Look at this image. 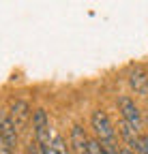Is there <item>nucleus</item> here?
<instances>
[{
	"label": "nucleus",
	"mask_w": 148,
	"mask_h": 154,
	"mask_svg": "<svg viewBox=\"0 0 148 154\" xmlns=\"http://www.w3.org/2000/svg\"><path fill=\"white\" fill-rule=\"evenodd\" d=\"M120 154H135V152L129 150V148H120Z\"/></svg>",
	"instance_id": "nucleus-13"
},
{
	"label": "nucleus",
	"mask_w": 148,
	"mask_h": 154,
	"mask_svg": "<svg viewBox=\"0 0 148 154\" xmlns=\"http://www.w3.org/2000/svg\"><path fill=\"white\" fill-rule=\"evenodd\" d=\"M0 137H2L5 143L15 152L17 141H20V133L15 131V126H13V122H11V116H9V111H5V109H0Z\"/></svg>",
	"instance_id": "nucleus-5"
},
{
	"label": "nucleus",
	"mask_w": 148,
	"mask_h": 154,
	"mask_svg": "<svg viewBox=\"0 0 148 154\" xmlns=\"http://www.w3.org/2000/svg\"><path fill=\"white\" fill-rule=\"evenodd\" d=\"M52 154H73L62 135H54L52 137Z\"/></svg>",
	"instance_id": "nucleus-9"
},
{
	"label": "nucleus",
	"mask_w": 148,
	"mask_h": 154,
	"mask_svg": "<svg viewBox=\"0 0 148 154\" xmlns=\"http://www.w3.org/2000/svg\"><path fill=\"white\" fill-rule=\"evenodd\" d=\"M88 135L80 124H73L69 133V148L73 154H88Z\"/></svg>",
	"instance_id": "nucleus-6"
},
{
	"label": "nucleus",
	"mask_w": 148,
	"mask_h": 154,
	"mask_svg": "<svg viewBox=\"0 0 148 154\" xmlns=\"http://www.w3.org/2000/svg\"><path fill=\"white\" fill-rule=\"evenodd\" d=\"M9 116H11V122H13L15 131L20 133V131H24V128L28 126V122L32 120V109H30L28 101L15 99V101L11 103V107H9Z\"/></svg>",
	"instance_id": "nucleus-3"
},
{
	"label": "nucleus",
	"mask_w": 148,
	"mask_h": 154,
	"mask_svg": "<svg viewBox=\"0 0 148 154\" xmlns=\"http://www.w3.org/2000/svg\"><path fill=\"white\" fill-rule=\"evenodd\" d=\"M129 86H131L137 94H146L148 92V75L144 69L135 66L131 69V73H129Z\"/></svg>",
	"instance_id": "nucleus-8"
},
{
	"label": "nucleus",
	"mask_w": 148,
	"mask_h": 154,
	"mask_svg": "<svg viewBox=\"0 0 148 154\" xmlns=\"http://www.w3.org/2000/svg\"><path fill=\"white\" fill-rule=\"evenodd\" d=\"M118 109H120L122 120L129 122L140 133L142 131V113H140V107L135 105V101L131 99V96H120V99H118Z\"/></svg>",
	"instance_id": "nucleus-4"
},
{
	"label": "nucleus",
	"mask_w": 148,
	"mask_h": 154,
	"mask_svg": "<svg viewBox=\"0 0 148 154\" xmlns=\"http://www.w3.org/2000/svg\"><path fill=\"white\" fill-rule=\"evenodd\" d=\"M26 154H43V152H41V148H39L36 141H30L28 148H26Z\"/></svg>",
	"instance_id": "nucleus-12"
},
{
	"label": "nucleus",
	"mask_w": 148,
	"mask_h": 154,
	"mask_svg": "<svg viewBox=\"0 0 148 154\" xmlns=\"http://www.w3.org/2000/svg\"><path fill=\"white\" fill-rule=\"evenodd\" d=\"M118 135L122 137L124 146H127L129 150L135 152V148H137V143H140V133H137L131 124H129V122H124L122 118H120V122H118Z\"/></svg>",
	"instance_id": "nucleus-7"
},
{
	"label": "nucleus",
	"mask_w": 148,
	"mask_h": 154,
	"mask_svg": "<svg viewBox=\"0 0 148 154\" xmlns=\"http://www.w3.org/2000/svg\"><path fill=\"white\" fill-rule=\"evenodd\" d=\"M88 154H105L99 139H90V141H88Z\"/></svg>",
	"instance_id": "nucleus-10"
},
{
	"label": "nucleus",
	"mask_w": 148,
	"mask_h": 154,
	"mask_svg": "<svg viewBox=\"0 0 148 154\" xmlns=\"http://www.w3.org/2000/svg\"><path fill=\"white\" fill-rule=\"evenodd\" d=\"M32 135L34 141L39 143L41 150H52V126H49V116L43 107H36L32 111Z\"/></svg>",
	"instance_id": "nucleus-1"
},
{
	"label": "nucleus",
	"mask_w": 148,
	"mask_h": 154,
	"mask_svg": "<svg viewBox=\"0 0 148 154\" xmlns=\"http://www.w3.org/2000/svg\"><path fill=\"white\" fill-rule=\"evenodd\" d=\"M105 154H120V150L116 148V143H101Z\"/></svg>",
	"instance_id": "nucleus-11"
},
{
	"label": "nucleus",
	"mask_w": 148,
	"mask_h": 154,
	"mask_svg": "<svg viewBox=\"0 0 148 154\" xmlns=\"http://www.w3.org/2000/svg\"><path fill=\"white\" fill-rule=\"evenodd\" d=\"M90 126L92 131H95L97 139L101 143H114L116 139V128L112 124V120H109V116L103 111V109H95L90 113Z\"/></svg>",
	"instance_id": "nucleus-2"
}]
</instances>
